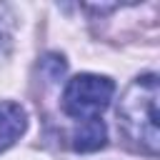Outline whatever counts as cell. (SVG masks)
<instances>
[{
  "mask_svg": "<svg viewBox=\"0 0 160 160\" xmlns=\"http://www.w3.org/2000/svg\"><path fill=\"white\" fill-rule=\"evenodd\" d=\"M118 122L125 135L150 155L158 152V78L142 75L130 82L120 105Z\"/></svg>",
  "mask_w": 160,
  "mask_h": 160,
  "instance_id": "cell-1",
  "label": "cell"
},
{
  "mask_svg": "<svg viewBox=\"0 0 160 160\" xmlns=\"http://www.w3.org/2000/svg\"><path fill=\"white\" fill-rule=\"evenodd\" d=\"M115 92V82L102 75H78L62 92V110L78 120L98 118Z\"/></svg>",
  "mask_w": 160,
  "mask_h": 160,
  "instance_id": "cell-2",
  "label": "cell"
},
{
  "mask_svg": "<svg viewBox=\"0 0 160 160\" xmlns=\"http://www.w3.org/2000/svg\"><path fill=\"white\" fill-rule=\"evenodd\" d=\"M28 118L18 102H0V152L8 150L25 130Z\"/></svg>",
  "mask_w": 160,
  "mask_h": 160,
  "instance_id": "cell-3",
  "label": "cell"
},
{
  "mask_svg": "<svg viewBox=\"0 0 160 160\" xmlns=\"http://www.w3.org/2000/svg\"><path fill=\"white\" fill-rule=\"evenodd\" d=\"M105 145V125L100 118L80 120L78 130L72 132V150L78 152H92Z\"/></svg>",
  "mask_w": 160,
  "mask_h": 160,
  "instance_id": "cell-4",
  "label": "cell"
},
{
  "mask_svg": "<svg viewBox=\"0 0 160 160\" xmlns=\"http://www.w3.org/2000/svg\"><path fill=\"white\" fill-rule=\"evenodd\" d=\"M10 38H12V15H10L8 5H0V55L8 52V48L12 42Z\"/></svg>",
  "mask_w": 160,
  "mask_h": 160,
  "instance_id": "cell-5",
  "label": "cell"
},
{
  "mask_svg": "<svg viewBox=\"0 0 160 160\" xmlns=\"http://www.w3.org/2000/svg\"><path fill=\"white\" fill-rule=\"evenodd\" d=\"M40 65H45V68L50 65V72H48V78H50V80H58V78L65 72V62H62V58H60V55H48Z\"/></svg>",
  "mask_w": 160,
  "mask_h": 160,
  "instance_id": "cell-6",
  "label": "cell"
}]
</instances>
